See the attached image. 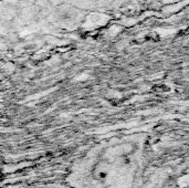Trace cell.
<instances>
[{
	"mask_svg": "<svg viewBox=\"0 0 189 188\" xmlns=\"http://www.w3.org/2000/svg\"><path fill=\"white\" fill-rule=\"evenodd\" d=\"M166 169L145 133L110 138L91 147L71 167L72 188H158Z\"/></svg>",
	"mask_w": 189,
	"mask_h": 188,
	"instance_id": "cell-1",
	"label": "cell"
}]
</instances>
